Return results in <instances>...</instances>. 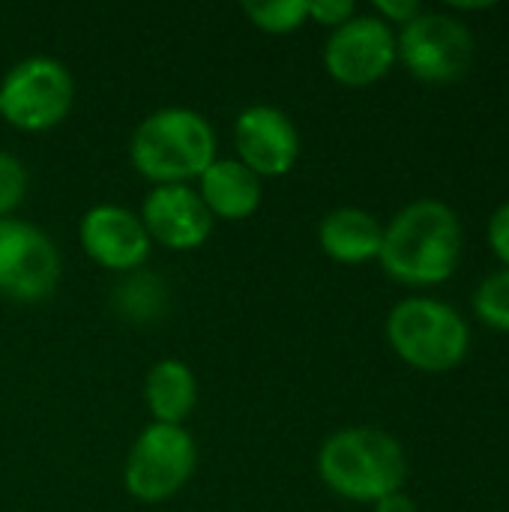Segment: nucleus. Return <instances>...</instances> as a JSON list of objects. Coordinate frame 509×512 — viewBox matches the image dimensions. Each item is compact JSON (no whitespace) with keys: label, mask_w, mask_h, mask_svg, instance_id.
Masks as SVG:
<instances>
[{"label":"nucleus","mask_w":509,"mask_h":512,"mask_svg":"<svg viewBox=\"0 0 509 512\" xmlns=\"http://www.w3.org/2000/svg\"><path fill=\"white\" fill-rule=\"evenodd\" d=\"M465 231L456 210L435 198L402 207L387 225L378 261L384 273L411 288L447 282L462 261Z\"/></svg>","instance_id":"f257e3e1"},{"label":"nucleus","mask_w":509,"mask_h":512,"mask_svg":"<svg viewBox=\"0 0 509 512\" xmlns=\"http://www.w3.org/2000/svg\"><path fill=\"white\" fill-rule=\"evenodd\" d=\"M318 474L339 498L375 504L384 495L402 492L408 456L390 432L378 426H348L321 444Z\"/></svg>","instance_id":"f03ea898"},{"label":"nucleus","mask_w":509,"mask_h":512,"mask_svg":"<svg viewBox=\"0 0 509 512\" xmlns=\"http://www.w3.org/2000/svg\"><path fill=\"white\" fill-rule=\"evenodd\" d=\"M129 159L153 186H189V180H198L216 162V132L204 114L168 105L135 126Z\"/></svg>","instance_id":"7ed1b4c3"},{"label":"nucleus","mask_w":509,"mask_h":512,"mask_svg":"<svg viewBox=\"0 0 509 512\" xmlns=\"http://www.w3.org/2000/svg\"><path fill=\"white\" fill-rule=\"evenodd\" d=\"M387 342L411 369L450 372L471 351V327L444 300L405 297L387 315Z\"/></svg>","instance_id":"20e7f679"},{"label":"nucleus","mask_w":509,"mask_h":512,"mask_svg":"<svg viewBox=\"0 0 509 512\" xmlns=\"http://www.w3.org/2000/svg\"><path fill=\"white\" fill-rule=\"evenodd\" d=\"M75 78L54 57H24L0 81V117L21 132H48L69 117Z\"/></svg>","instance_id":"39448f33"},{"label":"nucleus","mask_w":509,"mask_h":512,"mask_svg":"<svg viewBox=\"0 0 509 512\" xmlns=\"http://www.w3.org/2000/svg\"><path fill=\"white\" fill-rule=\"evenodd\" d=\"M195 465L198 447L186 426L150 423L129 447L123 486L141 504H162L192 480Z\"/></svg>","instance_id":"423d86ee"},{"label":"nucleus","mask_w":509,"mask_h":512,"mask_svg":"<svg viewBox=\"0 0 509 512\" xmlns=\"http://www.w3.org/2000/svg\"><path fill=\"white\" fill-rule=\"evenodd\" d=\"M399 60L426 84H450L465 78L474 63V33L450 12H420L396 33Z\"/></svg>","instance_id":"0eeeda50"},{"label":"nucleus","mask_w":509,"mask_h":512,"mask_svg":"<svg viewBox=\"0 0 509 512\" xmlns=\"http://www.w3.org/2000/svg\"><path fill=\"white\" fill-rule=\"evenodd\" d=\"M60 282V252L33 222L0 219V294L18 303H39Z\"/></svg>","instance_id":"6e6552de"},{"label":"nucleus","mask_w":509,"mask_h":512,"mask_svg":"<svg viewBox=\"0 0 509 512\" xmlns=\"http://www.w3.org/2000/svg\"><path fill=\"white\" fill-rule=\"evenodd\" d=\"M399 60L396 30L375 12H357L342 27L330 30L324 66L345 87H369L390 75Z\"/></svg>","instance_id":"1a4fd4ad"},{"label":"nucleus","mask_w":509,"mask_h":512,"mask_svg":"<svg viewBox=\"0 0 509 512\" xmlns=\"http://www.w3.org/2000/svg\"><path fill=\"white\" fill-rule=\"evenodd\" d=\"M237 159L264 177H285L300 159V132L288 111L276 105H249L234 120Z\"/></svg>","instance_id":"9d476101"},{"label":"nucleus","mask_w":509,"mask_h":512,"mask_svg":"<svg viewBox=\"0 0 509 512\" xmlns=\"http://www.w3.org/2000/svg\"><path fill=\"white\" fill-rule=\"evenodd\" d=\"M78 240L84 255L114 273H135L150 258L153 240L138 213L120 204H96L81 216Z\"/></svg>","instance_id":"9b49d317"},{"label":"nucleus","mask_w":509,"mask_h":512,"mask_svg":"<svg viewBox=\"0 0 509 512\" xmlns=\"http://www.w3.org/2000/svg\"><path fill=\"white\" fill-rule=\"evenodd\" d=\"M141 222L153 243L171 252H192L213 234V216L204 207L198 189L186 183L153 186L141 204Z\"/></svg>","instance_id":"f8f14e48"},{"label":"nucleus","mask_w":509,"mask_h":512,"mask_svg":"<svg viewBox=\"0 0 509 512\" xmlns=\"http://www.w3.org/2000/svg\"><path fill=\"white\" fill-rule=\"evenodd\" d=\"M198 195L213 219L240 222L249 219L264 201V183L240 159H222L198 177Z\"/></svg>","instance_id":"ddd939ff"},{"label":"nucleus","mask_w":509,"mask_h":512,"mask_svg":"<svg viewBox=\"0 0 509 512\" xmlns=\"http://www.w3.org/2000/svg\"><path fill=\"white\" fill-rule=\"evenodd\" d=\"M384 225L363 207H336L318 225V243L336 264H366L381 252Z\"/></svg>","instance_id":"4468645a"},{"label":"nucleus","mask_w":509,"mask_h":512,"mask_svg":"<svg viewBox=\"0 0 509 512\" xmlns=\"http://www.w3.org/2000/svg\"><path fill=\"white\" fill-rule=\"evenodd\" d=\"M144 402L153 423L183 426L198 408V378L183 360H159L144 378Z\"/></svg>","instance_id":"2eb2a0df"},{"label":"nucleus","mask_w":509,"mask_h":512,"mask_svg":"<svg viewBox=\"0 0 509 512\" xmlns=\"http://www.w3.org/2000/svg\"><path fill=\"white\" fill-rule=\"evenodd\" d=\"M165 282L153 273H126V279L114 288V306L120 315L132 321H153L165 309Z\"/></svg>","instance_id":"dca6fc26"},{"label":"nucleus","mask_w":509,"mask_h":512,"mask_svg":"<svg viewBox=\"0 0 509 512\" xmlns=\"http://www.w3.org/2000/svg\"><path fill=\"white\" fill-rule=\"evenodd\" d=\"M243 15L264 33L285 36L309 21V0H249Z\"/></svg>","instance_id":"f3484780"},{"label":"nucleus","mask_w":509,"mask_h":512,"mask_svg":"<svg viewBox=\"0 0 509 512\" xmlns=\"http://www.w3.org/2000/svg\"><path fill=\"white\" fill-rule=\"evenodd\" d=\"M474 315L492 327V330H501L509 333V270H495L489 273L477 291H474Z\"/></svg>","instance_id":"a211bd4d"},{"label":"nucleus","mask_w":509,"mask_h":512,"mask_svg":"<svg viewBox=\"0 0 509 512\" xmlns=\"http://www.w3.org/2000/svg\"><path fill=\"white\" fill-rule=\"evenodd\" d=\"M27 198V168L18 156L0 150V219L12 216Z\"/></svg>","instance_id":"6ab92c4d"},{"label":"nucleus","mask_w":509,"mask_h":512,"mask_svg":"<svg viewBox=\"0 0 509 512\" xmlns=\"http://www.w3.org/2000/svg\"><path fill=\"white\" fill-rule=\"evenodd\" d=\"M354 15H357L354 0H315V3H309V18H315L318 24H324L330 30L342 27Z\"/></svg>","instance_id":"aec40b11"},{"label":"nucleus","mask_w":509,"mask_h":512,"mask_svg":"<svg viewBox=\"0 0 509 512\" xmlns=\"http://www.w3.org/2000/svg\"><path fill=\"white\" fill-rule=\"evenodd\" d=\"M372 12H375L381 21H387L390 27H393V24L405 27V24H411V21L423 12V6H420L417 0H375Z\"/></svg>","instance_id":"412c9836"},{"label":"nucleus","mask_w":509,"mask_h":512,"mask_svg":"<svg viewBox=\"0 0 509 512\" xmlns=\"http://www.w3.org/2000/svg\"><path fill=\"white\" fill-rule=\"evenodd\" d=\"M489 246L498 255V261L507 264L509 270V201L501 204L489 219Z\"/></svg>","instance_id":"4be33fe9"},{"label":"nucleus","mask_w":509,"mask_h":512,"mask_svg":"<svg viewBox=\"0 0 509 512\" xmlns=\"http://www.w3.org/2000/svg\"><path fill=\"white\" fill-rule=\"evenodd\" d=\"M375 512H420L417 510V501L405 492H393V495H384L381 501H375Z\"/></svg>","instance_id":"5701e85b"},{"label":"nucleus","mask_w":509,"mask_h":512,"mask_svg":"<svg viewBox=\"0 0 509 512\" xmlns=\"http://www.w3.org/2000/svg\"><path fill=\"white\" fill-rule=\"evenodd\" d=\"M453 9H492V3H453Z\"/></svg>","instance_id":"b1692460"}]
</instances>
